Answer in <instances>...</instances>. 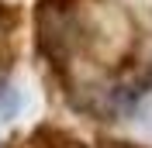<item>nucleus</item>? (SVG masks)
<instances>
[{
    "mask_svg": "<svg viewBox=\"0 0 152 148\" xmlns=\"http://www.w3.org/2000/svg\"><path fill=\"white\" fill-rule=\"evenodd\" d=\"M76 21H80V41L90 48L97 59L124 55V48L132 41V21L118 4H104V0H83L76 4Z\"/></svg>",
    "mask_w": 152,
    "mask_h": 148,
    "instance_id": "obj_1",
    "label": "nucleus"
},
{
    "mask_svg": "<svg viewBox=\"0 0 152 148\" xmlns=\"http://www.w3.org/2000/svg\"><path fill=\"white\" fill-rule=\"evenodd\" d=\"M0 83H4V73H0Z\"/></svg>",
    "mask_w": 152,
    "mask_h": 148,
    "instance_id": "obj_3",
    "label": "nucleus"
},
{
    "mask_svg": "<svg viewBox=\"0 0 152 148\" xmlns=\"http://www.w3.org/2000/svg\"><path fill=\"white\" fill-rule=\"evenodd\" d=\"M10 4H14V0H0V7H10Z\"/></svg>",
    "mask_w": 152,
    "mask_h": 148,
    "instance_id": "obj_2",
    "label": "nucleus"
}]
</instances>
